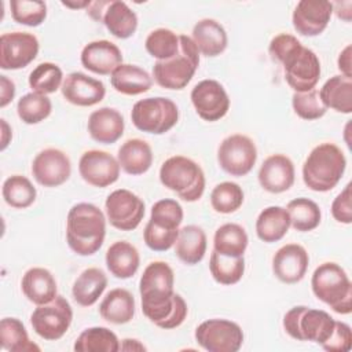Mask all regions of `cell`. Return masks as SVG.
Here are the masks:
<instances>
[{"label": "cell", "mask_w": 352, "mask_h": 352, "mask_svg": "<svg viewBox=\"0 0 352 352\" xmlns=\"http://www.w3.org/2000/svg\"><path fill=\"white\" fill-rule=\"evenodd\" d=\"M173 286L175 274L172 267L160 260L144 268L139 282L143 315L165 330L179 327L188 314L184 298L175 293Z\"/></svg>", "instance_id": "6da1fadb"}, {"label": "cell", "mask_w": 352, "mask_h": 352, "mask_svg": "<svg viewBox=\"0 0 352 352\" xmlns=\"http://www.w3.org/2000/svg\"><path fill=\"white\" fill-rule=\"evenodd\" d=\"M106 236V216L94 204L73 205L66 217V242L78 256H92L103 245Z\"/></svg>", "instance_id": "7a4b0ae2"}, {"label": "cell", "mask_w": 352, "mask_h": 352, "mask_svg": "<svg viewBox=\"0 0 352 352\" xmlns=\"http://www.w3.org/2000/svg\"><path fill=\"white\" fill-rule=\"evenodd\" d=\"M346 168V158L342 150L334 143H320L311 150L302 164L304 184L318 192L333 190Z\"/></svg>", "instance_id": "3957f363"}, {"label": "cell", "mask_w": 352, "mask_h": 352, "mask_svg": "<svg viewBox=\"0 0 352 352\" xmlns=\"http://www.w3.org/2000/svg\"><path fill=\"white\" fill-rule=\"evenodd\" d=\"M311 289L318 300L340 315L352 311V283L345 270L333 261L322 263L311 278Z\"/></svg>", "instance_id": "277c9868"}, {"label": "cell", "mask_w": 352, "mask_h": 352, "mask_svg": "<svg viewBox=\"0 0 352 352\" xmlns=\"http://www.w3.org/2000/svg\"><path fill=\"white\" fill-rule=\"evenodd\" d=\"M160 180L168 190L186 202L198 201L205 191V173L198 162L184 155L165 160L160 168Z\"/></svg>", "instance_id": "5b68a950"}, {"label": "cell", "mask_w": 352, "mask_h": 352, "mask_svg": "<svg viewBox=\"0 0 352 352\" xmlns=\"http://www.w3.org/2000/svg\"><path fill=\"white\" fill-rule=\"evenodd\" d=\"M199 66V51L191 37L179 34V51L166 60H157L153 66L154 81L165 89H183L194 77Z\"/></svg>", "instance_id": "8992f818"}, {"label": "cell", "mask_w": 352, "mask_h": 352, "mask_svg": "<svg viewBox=\"0 0 352 352\" xmlns=\"http://www.w3.org/2000/svg\"><path fill=\"white\" fill-rule=\"evenodd\" d=\"M336 320L323 309L305 305L290 308L283 316L285 331L297 341H309L320 346L330 338Z\"/></svg>", "instance_id": "52a82bcc"}, {"label": "cell", "mask_w": 352, "mask_h": 352, "mask_svg": "<svg viewBox=\"0 0 352 352\" xmlns=\"http://www.w3.org/2000/svg\"><path fill=\"white\" fill-rule=\"evenodd\" d=\"M132 124L142 132L162 135L179 121V107L168 98L154 96L138 100L131 111Z\"/></svg>", "instance_id": "ba28073f"}, {"label": "cell", "mask_w": 352, "mask_h": 352, "mask_svg": "<svg viewBox=\"0 0 352 352\" xmlns=\"http://www.w3.org/2000/svg\"><path fill=\"white\" fill-rule=\"evenodd\" d=\"M287 85L294 92H307L316 87L320 78V60L318 55L300 43L290 48L279 60Z\"/></svg>", "instance_id": "9c48e42d"}, {"label": "cell", "mask_w": 352, "mask_h": 352, "mask_svg": "<svg viewBox=\"0 0 352 352\" xmlns=\"http://www.w3.org/2000/svg\"><path fill=\"white\" fill-rule=\"evenodd\" d=\"M73 320V309L63 296H56L52 301L37 305L30 315V323L37 336L47 341L62 338Z\"/></svg>", "instance_id": "30bf717a"}, {"label": "cell", "mask_w": 352, "mask_h": 352, "mask_svg": "<svg viewBox=\"0 0 352 352\" xmlns=\"http://www.w3.org/2000/svg\"><path fill=\"white\" fill-rule=\"evenodd\" d=\"M195 341L208 352H236L243 344L241 326L228 319H208L198 324Z\"/></svg>", "instance_id": "8fae6325"}, {"label": "cell", "mask_w": 352, "mask_h": 352, "mask_svg": "<svg viewBox=\"0 0 352 352\" xmlns=\"http://www.w3.org/2000/svg\"><path fill=\"white\" fill-rule=\"evenodd\" d=\"M87 14L96 22H102L117 38H129L138 29V15L121 0H96L87 8Z\"/></svg>", "instance_id": "7c38bea8"}, {"label": "cell", "mask_w": 352, "mask_h": 352, "mask_svg": "<svg viewBox=\"0 0 352 352\" xmlns=\"http://www.w3.org/2000/svg\"><path fill=\"white\" fill-rule=\"evenodd\" d=\"M257 161V147L254 142L241 133L230 135L217 148V162L220 168L236 177L248 175Z\"/></svg>", "instance_id": "4fadbf2b"}, {"label": "cell", "mask_w": 352, "mask_h": 352, "mask_svg": "<svg viewBox=\"0 0 352 352\" xmlns=\"http://www.w3.org/2000/svg\"><path fill=\"white\" fill-rule=\"evenodd\" d=\"M144 209L143 199L126 188L114 190L104 201L107 221L121 231L138 228L144 217Z\"/></svg>", "instance_id": "5bb4252c"}, {"label": "cell", "mask_w": 352, "mask_h": 352, "mask_svg": "<svg viewBox=\"0 0 352 352\" xmlns=\"http://www.w3.org/2000/svg\"><path fill=\"white\" fill-rule=\"evenodd\" d=\"M38 48V40L32 33H3L0 37V67L3 70L23 69L36 59Z\"/></svg>", "instance_id": "9a60e30c"}, {"label": "cell", "mask_w": 352, "mask_h": 352, "mask_svg": "<svg viewBox=\"0 0 352 352\" xmlns=\"http://www.w3.org/2000/svg\"><path fill=\"white\" fill-rule=\"evenodd\" d=\"M190 98L197 114L209 122L219 121L230 110L228 94L219 81L212 78L195 84Z\"/></svg>", "instance_id": "2e32d148"}, {"label": "cell", "mask_w": 352, "mask_h": 352, "mask_svg": "<svg viewBox=\"0 0 352 352\" xmlns=\"http://www.w3.org/2000/svg\"><path fill=\"white\" fill-rule=\"evenodd\" d=\"M32 175L40 186H62L72 175L70 158L59 148H44L33 158Z\"/></svg>", "instance_id": "e0dca14e"}, {"label": "cell", "mask_w": 352, "mask_h": 352, "mask_svg": "<svg viewBox=\"0 0 352 352\" xmlns=\"http://www.w3.org/2000/svg\"><path fill=\"white\" fill-rule=\"evenodd\" d=\"M120 169L118 160L103 150H88L78 161V172L82 180L99 188L114 184L120 177Z\"/></svg>", "instance_id": "ac0fdd59"}, {"label": "cell", "mask_w": 352, "mask_h": 352, "mask_svg": "<svg viewBox=\"0 0 352 352\" xmlns=\"http://www.w3.org/2000/svg\"><path fill=\"white\" fill-rule=\"evenodd\" d=\"M333 14L330 1L301 0L294 7L292 23L294 30L305 37H315L324 32Z\"/></svg>", "instance_id": "d6986e66"}, {"label": "cell", "mask_w": 352, "mask_h": 352, "mask_svg": "<svg viewBox=\"0 0 352 352\" xmlns=\"http://www.w3.org/2000/svg\"><path fill=\"white\" fill-rule=\"evenodd\" d=\"M309 256L304 246L287 243L276 250L272 257V272L276 279L286 285L300 282L308 270Z\"/></svg>", "instance_id": "ffe728a7"}, {"label": "cell", "mask_w": 352, "mask_h": 352, "mask_svg": "<svg viewBox=\"0 0 352 352\" xmlns=\"http://www.w3.org/2000/svg\"><path fill=\"white\" fill-rule=\"evenodd\" d=\"M60 91L69 103L80 107L95 106L106 95L104 84L100 80L81 72L69 73L63 80Z\"/></svg>", "instance_id": "44dd1931"}, {"label": "cell", "mask_w": 352, "mask_h": 352, "mask_svg": "<svg viewBox=\"0 0 352 352\" xmlns=\"http://www.w3.org/2000/svg\"><path fill=\"white\" fill-rule=\"evenodd\" d=\"M294 177V164L285 154H272L267 157L263 161L257 175L260 186L271 194L287 191L293 186Z\"/></svg>", "instance_id": "7402d4cb"}, {"label": "cell", "mask_w": 352, "mask_h": 352, "mask_svg": "<svg viewBox=\"0 0 352 352\" xmlns=\"http://www.w3.org/2000/svg\"><path fill=\"white\" fill-rule=\"evenodd\" d=\"M80 59L87 70L107 76L122 65V52L117 44L109 40H95L82 48Z\"/></svg>", "instance_id": "603a6c76"}, {"label": "cell", "mask_w": 352, "mask_h": 352, "mask_svg": "<svg viewBox=\"0 0 352 352\" xmlns=\"http://www.w3.org/2000/svg\"><path fill=\"white\" fill-rule=\"evenodd\" d=\"M87 128L95 142L113 144L124 135L125 121L117 109L100 107L89 114Z\"/></svg>", "instance_id": "cb8c5ba5"}, {"label": "cell", "mask_w": 352, "mask_h": 352, "mask_svg": "<svg viewBox=\"0 0 352 352\" xmlns=\"http://www.w3.org/2000/svg\"><path fill=\"white\" fill-rule=\"evenodd\" d=\"M191 40L194 41L199 54L208 58L223 54L228 44L226 29L220 22L212 18H204L194 25Z\"/></svg>", "instance_id": "d4e9b609"}, {"label": "cell", "mask_w": 352, "mask_h": 352, "mask_svg": "<svg viewBox=\"0 0 352 352\" xmlns=\"http://www.w3.org/2000/svg\"><path fill=\"white\" fill-rule=\"evenodd\" d=\"M23 296L34 305H43L58 296L56 280L51 271L43 267L29 268L21 280Z\"/></svg>", "instance_id": "484cf974"}, {"label": "cell", "mask_w": 352, "mask_h": 352, "mask_svg": "<svg viewBox=\"0 0 352 352\" xmlns=\"http://www.w3.org/2000/svg\"><path fill=\"white\" fill-rule=\"evenodd\" d=\"M117 160L125 173L132 176L143 175L153 165V150L143 139H128L120 146Z\"/></svg>", "instance_id": "4316f807"}, {"label": "cell", "mask_w": 352, "mask_h": 352, "mask_svg": "<svg viewBox=\"0 0 352 352\" xmlns=\"http://www.w3.org/2000/svg\"><path fill=\"white\" fill-rule=\"evenodd\" d=\"M104 260L110 274L118 279L132 278L140 265L138 249L126 241H117L111 243L106 252Z\"/></svg>", "instance_id": "83f0119b"}, {"label": "cell", "mask_w": 352, "mask_h": 352, "mask_svg": "<svg viewBox=\"0 0 352 352\" xmlns=\"http://www.w3.org/2000/svg\"><path fill=\"white\" fill-rule=\"evenodd\" d=\"M206 246L208 241L205 231L195 224H188L179 230L177 239L175 242V254L182 263L194 265L204 258Z\"/></svg>", "instance_id": "f1b7e54d"}, {"label": "cell", "mask_w": 352, "mask_h": 352, "mask_svg": "<svg viewBox=\"0 0 352 352\" xmlns=\"http://www.w3.org/2000/svg\"><path fill=\"white\" fill-rule=\"evenodd\" d=\"M99 314L109 323L125 324L133 319L135 297L126 289H113L99 304Z\"/></svg>", "instance_id": "f546056e"}, {"label": "cell", "mask_w": 352, "mask_h": 352, "mask_svg": "<svg viewBox=\"0 0 352 352\" xmlns=\"http://www.w3.org/2000/svg\"><path fill=\"white\" fill-rule=\"evenodd\" d=\"M111 87L122 95H140L153 85V77L136 65L122 63L110 74Z\"/></svg>", "instance_id": "4dcf8cb0"}, {"label": "cell", "mask_w": 352, "mask_h": 352, "mask_svg": "<svg viewBox=\"0 0 352 352\" xmlns=\"http://www.w3.org/2000/svg\"><path fill=\"white\" fill-rule=\"evenodd\" d=\"M107 286L106 274L96 267L84 270L74 280L72 294L74 301L81 307L94 305L103 294Z\"/></svg>", "instance_id": "1f68e13d"}, {"label": "cell", "mask_w": 352, "mask_h": 352, "mask_svg": "<svg viewBox=\"0 0 352 352\" xmlns=\"http://www.w3.org/2000/svg\"><path fill=\"white\" fill-rule=\"evenodd\" d=\"M290 228V217L286 208L268 206L260 212L256 220V234L260 241L272 243L280 241Z\"/></svg>", "instance_id": "d6a6232c"}, {"label": "cell", "mask_w": 352, "mask_h": 352, "mask_svg": "<svg viewBox=\"0 0 352 352\" xmlns=\"http://www.w3.org/2000/svg\"><path fill=\"white\" fill-rule=\"evenodd\" d=\"M319 96L327 109L337 113H352V78L342 74L330 77L319 91Z\"/></svg>", "instance_id": "836d02e7"}, {"label": "cell", "mask_w": 352, "mask_h": 352, "mask_svg": "<svg viewBox=\"0 0 352 352\" xmlns=\"http://www.w3.org/2000/svg\"><path fill=\"white\" fill-rule=\"evenodd\" d=\"M248 243L249 238L245 228L236 223H226L220 226L213 236V250L224 256H243Z\"/></svg>", "instance_id": "e575fe53"}, {"label": "cell", "mask_w": 352, "mask_h": 352, "mask_svg": "<svg viewBox=\"0 0 352 352\" xmlns=\"http://www.w3.org/2000/svg\"><path fill=\"white\" fill-rule=\"evenodd\" d=\"M73 349L76 352H117L120 351V340L107 327H88L77 337Z\"/></svg>", "instance_id": "d590c367"}, {"label": "cell", "mask_w": 352, "mask_h": 352, "mask_svg": "<svg viewBox=\"0 0 352 352\" xmlns=\"http://www.w3.org/2000/svg\"><path fill=\"white\" fill-rule=\"evenodd\" d=\"M286 210L290 217V227L300 232H308L315 230L322 220V212L319 205L305 197L292 199Z\"/></svg>", "instance_id": "8d00e7d4"}, {"label": "cell", "mask_w": 352, "mask_h": 352, "mask_svg": "<svg viewBox=\"0 0 352 352\" xmlns=\"http://www.w3.org/2000/svg\"><path fill=\"white\" fill-rule=\"evenodd\" d=\"M1 348L10 352L40 351V346L30 341L25 324L18 318H3L0 322Z\"/></svg>", "instance_id": "74e56055"}, {"label": "cell", "mask_w": 352, "mask_h": 352, "mask_svg": "<svg viewBox=\"0 0 352 352\" xmlns=\"http://www.w3.org/2000/svg\"><path fill=\"white\" fill-rule=\"evenodd\" d=\"M1 194L7 205L15 209H26L36 201L37 191L33 183L22 175L7 177L1 187Z\"/></svg>", "instance_id": "f35d334b"}, {"label": "cell", "mask_w": 352, "mask_h": 352, "mask_svg": "<svg viewBox=\"0 0 352 352\" xmlns=\"http://www.w3.org/2000/svg\"><path fill=\"white\" fill-rule=\"evenodd\" d=\"M209 271L213 279L220 285H235L245 274V257H231L212 250Z\"/></svg>", "instance_id": "ab89813d"}, {"label": "cell", "mask_w": 352, "mask_h": 352, "mask_svg": "<svg viewBox=\"0 0 352 352\" xmlns=\"http://www.w3.org/2000/svg\"><path fill=\"white\" fill-rule=\"evenodd\" d=\"M63 80V72L56 63L43 62L30 72L29 87L32 88V92L50 95L62 87Z\"/></svg>", "instance_id": "60d3db41"}, {"label": "cell", "mask_w": 352, "mask_h": 352, "mask_svg": "<svg viewBox=\"0 0 352 352\" xmlns=\"http://www.w3.org/2000/svg\"><path fill=\"white\" fill-rule=\"evenodd\" d=\"M52 111L51 99L47 95L29 92L23 95L16 103L18 117L28 125L44 121Z\"/></svg>", "instance_id": "b9f144b4"}, {"label": "cell", "mask_w": 352, "mask_h": 352, "mask_svg": "<svg viewBox=\"0 0 352 352\" xmlns=\"http://www.w3.org/2000/svg\"><path fill=\"white\" fill-rule=\"evenodd\" d=\"M245 195L239 184L234 182H221L210 192V205L217 213L230 214L238 210L243 204Z\"/></svg>", "instance_id": "7bdbcfd3"}, {"label": "cell", "mask_w": 352, "mask_h": 352, "mask_svg": "<svg viewBox=\"0 0 352 352\" xmlns=\"http://www.w3.org/2000/svg\"><path fill=\"white\" fill-rule=\"evenodd\" d=\"M183 216L184 213L182 205L176 199L165 198L157 201L151 206L148 223L162 230L179 231V227L183 221Z\"/></svg>", "instance_id": "ee69618b"}, {"label": "cell", "mask_w": 352, "mask_h": 352, "mask_svg": "<svg viewBox=\"0 0 352 352\" xmlns=\"http://www.w3.org/2000/svg\"><path fill=\"white\" fill-rule=\"evenodd\" d=\"M146 51L157 60H166L179 51V36L170 29L158 28L148 33L144 41Z\"/></svg>", "instance_id": "f6af8a7d"}, {"label": "cell", "mask_w": 352, "mask_h": 352, "mask_svg": "<svg viewBox=\"0 0 352 352\" xmlns=\"http://www.w3.org/2000/svg\"><path fill=\"white\" fill-rule=\"evenodd\" d=\"M12 19L21 25L36 28L47 18V4L41 0H11Z\"/></svg>", "instance_id": "bcb514c9"}, {"label": "cell", "mask_w": 352, "mask_h": 352, "mask_svg": "<svg viewBox=\"0 0 352 352\" xmlns=\"http://www.w3.org/2000/svg\"><path fill=\"white\" fill-rule=\"evenodd\" d=\"M292 106L294 113L307 121L319 120L327 111V107L319 96V91L315 88L307 92H294L292 96Z\"/></svg>", "instance_id": "7dc6e473"}, {"label": "cell", "mask_w": 352, "mask_h": 352, "mask_svg": "<svg viewBox=\"0 0 352 352\" xmlns=\"http://www.w3.org/2000/svg\"><path fill=\"white\" fill-rule=\"evenodd\" d=\"M179 231H168L158 228L147 221L144 231H143V239L147 248H150L154 252H166L172 246H175V242L177 239Z\"/></svg>", "instance_id": "c3c4849f"}, {"label": "cell", "mask_w": 352, "mask_h": 352, "mask_svg": "<svg viewBox=\"0 0 352 352\" xmlns=\"http://www.w3.org/2000/svg\"><path fill=\"white\" fill-rule=\"evenodd\" d=\"M352 346V331L349 324L345 322L336 320L334 330L330 338L322 345L324 351L329 352H346Z\"/></svg>", "instance_id": "681fc988"}, {"label": "cell", "mask_w": 352, "mask_h": 352, "mask_svg": "<svg viewBox=\"0 0 352 352\" xmlns=\"http://www.w3.org/2000/svg\"><path fill=\"white\" fill-rule=\"evenodd\" d=\"M331 214L336 221L342 224L352 223V205H351V184H346L345 188L333 199L331 202Z\"/></svg>", "instance_id": "f907efd6"}, {"label": "cell", "mask_w": 352, "mask_h": 352, "mask_svg": "<svg viewBox=\"0 0 352 352\" xmlns=\"http://www.w3.org/2000/svg\"><path fill=\"white\" fill-rule=\"evenodd\" d=\"M15 96V84L7 76H0V107H6Z\"/></svg>", "instance_id": "816d5d0a"}, {"label": "cell", "mask_w": 352, "mask_h": 352, "mask_svg": "<svg viewBox=\"0 0 352 352\" xmlns=\"http://www.w3.org/2000/svg\"><path fill=\"white\" fill-rule=\"evenodd\" d=\"M351 45L348 44L338 55V60H337V66L338 70L341 72L342 76L352 78V66H351Z\"/></svg>", "instance_id": "f5cc1de1"}, {"label": "cell", "mask_w": 352, "mask_h": 352, "mask_svg": "<svg viewBox=\"0 0 352 352\" xmlns=\"http://www.w3.org/2000/svg\"><path fill=\"white\" fill-rule=\"evenodd\" d=\"M0 124H1V147L0 148L6 150L12 139V129L4 118L0 120Z\"/></svg>", "instance_id": "db71d44e"}, {"label": "cell", "mask_w": 352, "mask_h": 352, "mask_svg": "<svg viewBox=\"0 0 352 352\" xmlns=\"http://www.w3.org/2000/svg\"><path fill=\"white\" fill-rule=\"evenodd\" d=\"M121 351H146V346L136 338H124L120 344Z\"/></svg>", "instance_id": "11a10c76"}, {"label": "cell", "mask_w": 352, "mask_h": 352, "mask_svg": "<svg viewBox=\"0 0 352 352\" xmlns=\"http://www.w3.org/2000/svg\"><path fill=\"white\" fill-rule=\"evenodd\" d=\"M331 6H333V12H336L338 18L344 19L345 22H349V21H351V8H352V7L344 10V1H341V3H340V1L331 3Z\"/></svg>", "instance_id": "9f6ffc18"}, {"label": "cell", "mask_w": 352, "mask_h": 352, "mask_svg": "<svg viewBox=\"0 0 352 352\" xmlns=\"http://www.w3.org/2000/svg\"><path fill=\"white\" fill-rule=\"evenodd\" d=\"M92 1L89 0H82V1H62V6L65 7H69V8H73V10H78V8H88L91 6Z\"/></svg>", "instance_id": "6f0895ef"}]
</instances>
